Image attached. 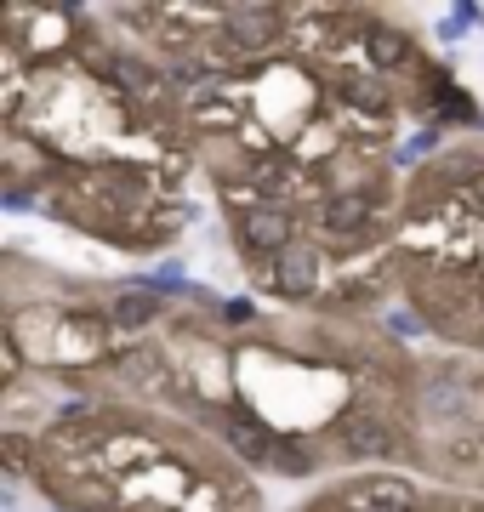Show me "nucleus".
Returning <instances> with one entry per match:
<instances>
[{
  "label": "nucleus",
  "instance_id": "obj_1",
  "mask_svg": "<svg viewBox=\"0 0 484 512\" xmlns=\"http://www.w3.org/2000/svg\"><path fill=\"white\" fill-rule=\"evenodd\" d=\"M188 92L200 183L245 296L393 313L405 177L484 131L456 69L388 6L103 0Z\"/></svg>",
  "mask_w": 484,
  "mask_h": 512
},
{
  "label": "nucleus",
  "instance_id": "obj_2",
  "mask_svg": "<svg viewBox=\"0 0 484 512\" xmlns=\"http://www.w3.org/2000/svg\"><path fill=\"white\" fill-rule=\"evenodd\" d=\"M177 308L114 399L166 404L262 484L405 473L422 348L371 308H268L166 279Z\"/></svg>",
  "mask_w": 484,
  "mask_h": 512
},
{
  "label": "nucleus",
  "instance_id": "obj_3",
  "mask_svg": "<svg viewBox=\"0 0 484 512\" xmlns=\"http://www.w3.org/2000/svg\"><path fill=\"white\" fill-rule=\"evenodd\" d=\"M188 92L103 0L0 6V200L114 256H166L200 205Z\"/></svg>",
  "mask_w": 484,
  "mask_h": 512
},
{
  "label": "nucleus",
  "instance_id": "obj_4",
  "mask_svg": "<svg viewBox=\"0 0 484 512\" xmlns=\"http://www.w3.org/2000/svg\"><path fill=\"white\" fill-rule=\"evenodd\" d=\"M0 467L52 512H268L251 467L149 399H103L40 433H0Z\"/></svg>",
  "mask_w": 484,
  "mask_h": 512
},
{
  "label": "nucleus",
  "instance_id": "obj_5",
  "mask_svg": "<svg viewBox=\"0 0 484 512\" xmlns=\"http://www.w3.org/2000/svg\"><path fill=\"white\" fill-rule=\"evenodd\" d=\"M166 279H97L6 245L0 251V433H40L114 399L126 359L171 319Z\"/></svg>",
  "mask_w": 484,
  "mask_h": 512
},
{
  "label": "nucleus",
  "instance_id": "obj_6",
  "mask_svg": "<svg viewBox=\"0 0 484 512\" xmlns=\"http://www.w3.org/2000/svg\"><path fill=\"white\" fill-rule=\"evenodd\" d=\"M393 308L428 348L484 359V131L450 137L405 177Z\"/></svg>",
  "mask_w": 484,
  "mask_h": 512
},
{
  "label": "nucleus",
  "instance_id": "obj_7",
  "mask_svg": "<svg viewBox=\"0 0 484 512\" xmlns=\"http://www.w3.org/2000/svg\"><path fill=\"white\" fill-rule=\"evenodd\" d=\"M405 473L450 495L484 501V359L422 348Z\"/></svg>",
  "mask_w": 484,
  "mask_h": 512
},
{
  "label": "nucleus",
  "instance_id": "obj_8",
  "mask_svg": "<svg viewBox=\"0 0 484 512\" xmlns=\"http://www.w3.org/2000/svg\"><path fill=\"white\" fill-rule=\"evenodd\" d=\"M291 512H456V495L410 473H348L314 484Z\"/></svg>",
  "mask_w": 484,
  "mask_h": 512
},
{
  "label": "nucleus",
  "instance_id": "obj_9",
  "mask_svg": "<svg viewBox=\"0 0 484 512\" xmlns=\"http://www.w3.org/2000/svg\"><path fill=\"white\" fill-rule=\"evenodd\" d=\"M479 23V6H456V12H445V23H439V40H456L462 29H473Z\"/></svg>",
  "mask_w": 484,
  "mask_h": 512
},
{
  "label": "nucleus",
  "instance_id": "obj_10",
  "mask_svg": "<svg viewBox=\"0 0 484 512\" xmlns=\"http://www.w3.org/2000/svg\"><path fill=\"white\" fill-rule=\"evenodd\" d=\"M456 512H484V501H467V495H456Z\"/></svg>",
  "mask_w": 484,
  "mask_h": 512
}]
</instances>
